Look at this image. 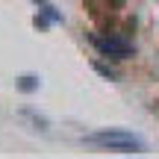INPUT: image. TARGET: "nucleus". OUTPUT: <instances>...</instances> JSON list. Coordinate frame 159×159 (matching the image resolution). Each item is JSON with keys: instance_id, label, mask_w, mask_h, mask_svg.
Here are the masks:
<instances>
[{"instance_id": "obj_6", "label": "nucleus", "mask_w": 159, "mask_h": 159, "mask_svg": "<svg viewBox=\"0 0 159 159\" xmlns=\"http://www.w3.org/2000/svg\"><path fill=\"white\" fill-rule=\"evenodd\" d=\"M33 27H35V30H47V27H50V21H47V18L41 15V12H35V18H33Z\"/></svg>"}, {"instance_id": "obj_3", "label": "nucleus", "mask_w": 159, "mask_h": 159, "mask_svg": "<svg viewBox=\"0 0 159 159\" xmlns=\"http://www.w3.org/2000/svg\"><path fill=\"white\" fill-rule=\"evenodd\" d=\"M35 6H39V12H41L50 24H62V12H59L53 3H47V0H35Z\"/></svg>"}, {"instance_id": "obj_5", "label": "nucleus", "mask_w": 159, "mask_h": 159, "mask_svg": "<svg viewBox=\"0 0 159 159\" xmlns=\"http://www.w3.org/2000/svg\"><path fill=\"white\" fill-rule=\"evenodd\" d=\"M91 68H94V71H97V74H100L103 80H118V74H115V71L109 68V65H103L100 59H94V62H91Z\"/></svg>"}, {"instance_id": "obj_1", "label": "nucleus", "mask_w": 159, "mask_h": 159, "mask_svg": "<svg viewBox=\"0 0 159 159\" xmlns=\"http://www.w3.org/2000/svg\"><path fill=\"white\" fill-rule=\"evenodd\" d=\"M85 144H97L103 150H115V153H144V142L133 133L124 130H100V133H89L83 139Z\"/></svg>"}, {"instance_id": "obj_4", "label": "nucleus", "mask_w": 159, "mask_h": 159, "mask_svg": "<svg viewBox=\"0 0 159 159\" xmlns=\"http://www.w3.org/2000/svg\"><path fill=\"white\" fill-rule=\"evenodd\" d=\"M15 85L24 91V94H33V91H39L41 80H39V77H33V74H24V77H18V80H15Z\"/></svg>"}, {"instance_id": "obj_2", "label": "nucleus", "mask_w": 159, "mask_h": 159, "mask_svg": "<svg viewBox=\"0 0 159 159\" xmlns=\"http://www.w3.org/2000/svg\"><path fill=\"white\" fill-rule=\"evenodd\" d=\"M89 41L106 59H130L136 53V44L130 39H124V35H89Z\"/></svg>"}]
</instances>
